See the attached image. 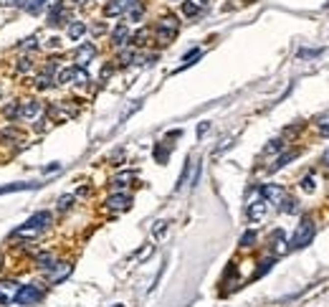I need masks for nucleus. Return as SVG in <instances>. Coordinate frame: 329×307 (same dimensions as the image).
I'll return each instance as SVG.
<instances>
[{"mask_svg":"<svg viewBox=\"0 0 329 307\" xmlns=\"http://www.w3.org/2000/svg\"><path fill=\"white\" fill-rule=\"evenodd\" d=\"M134 5H140V0H112L107 5V16H122V13H129Z\"/></svg>","mask_w":329,"mask_h":307,"instance_id":"423d86ee","label":"nucleus"},{"mask_svg":"<svg viewBox=\"0 0 329 307\" xmlns=\"http://www.w3.org/2000/svg\"><path fill=\"white\" fill-rule=\"evenodd\" d=\"M208 129H211V122H200V125H198V137H203Z\"/></svg>","mask_w":329,"mask_h":307,"instance_id":"72a5a7b5","label":"nucleus"},{"mask_svg":"<svg viewBox=\"0 0 329 307\" xmlns=\"http://www.w3.org/2000/svg\"><path fill=\"white\" fill-rule=\"evenodd\" d=\"M271 244H274V249L279 252V254H283V252H289V241L286 239H283V231H274L271 233Z\"/></svg>","mask_w":329,"mask_h":307,"instance_id":"dca6fc26","label":"nucleus"},{"mask_svg":"<svg viewBox=\"0 0 329 307\" xmlns=\"http://www.w3.org/2000/svg\"><path fill=\"white\" fill-rule=\"evenodd\" d=\"M314 233H317V224H314L309 216H304L302 224L296 226L291 241H289V249H304V246H309L311 239H314Z\"/></svg>","mask_w":329,"mask_h":307,"instance_id":"f03ea898","label":"nucleus"},{"mask_svg":"<svg viewBox=\"0 0 329 307\" xmlns=\"http://www.w3.org/2000/svg\"><path fill=\"white\" fill-rule=\"evenodd\" d=\"M322 163H324V165H329V150H327V153L322 155Z\"/></svg>","mask_w":329,"mask_h":307,"instance_id":"a19ab883","label":"nucleus"},{"mask_svg":"<svg viewBox=\"0 0 329 307\" xmlns=\"http://www.w3.org/2000/svg\"><path fill=\"white\" fill-rule=\"evenodd\" d=\"M279 208H281L283 213H299V203H296L294 198H281Z\"/></svg>","mask_w":329,"mask_h":307,"instance_id":"412c9836","label":"nucleus"},{"mask_svg":"<svg viewBox=\"0 0 329 307\" xmlns=\"http://www.w3.org/2000/svg\"><path fill=\"white\" fill-rule=\"evenodd\" d=\"M253 244H256V231L251 229V231H246L243 236H241V246H243V249H251Z\"/></svg>","mask_w":329,"mask_h":307,"instance_id":"4be33fe9","label":"nucleus"},{"mask_svg":"<svg viewBox=\"0 0 329 307\" xmlns=\"http://www.w3.org/2000/svg\"><path fill=\"white\" fill-rule=\"evenodd\" d=\"M324 8H329V0H327V3H324Z\"/></svg>","mask_w":329,"mask_h":307,"instance_id":"37998d69","label":"nucleus"},{"mask_svg":"<svg viewBox=\"0 0 329 307\" xmlns=\"http://www.w3.org/2000/svg\"><path fill=\"white\" fill-rule=\"evenodd\" d=\"M21 46H23V49H33V46H36V36H31V38H25V41L21 43Z\"/></svg>","mask_w":329,"mask_h":307,"instance_id":"e433bc0d","label":"nucleus"},{"mask_svg":"<svg viewBox=\"0 0 329 307\" xmlns=\"http://www.w3.org/2000/svg\"><path fill=\"white\" fill-rule=\"evenodd\" d=\"M96 56V49H94V43H84V46H79V51H76V66H86L92 58Z\"/></svg>","mask_w":329,"mask_h":307,"instance_id":"9d476101","label":"nucleus"},{"mask_svg":"<svg viewBox=\"0 0 329 307\" xmlns=\"http://www.w3.org/2000/svg\"><path fill=\"white\" fill-rule=\"evenodd\" d=\"M322 49H304V51H299V58H311V56H319Z\"/></svg>","mask_w":329,"mask_h":307,"instance_id":"c756f323","label":"nucleus"},{"mask_svg":"<svg viewBox=\"0 0 329 307\" xmlns=\"http://www.w3.org/2000/svg\"><path fill=\"white\" fill-rule=\"evenodd\" d=\"M192 3H195V5H200V8H205V5H208V0H192Z\"/></svg>","mask_w":329,"mask_h":307,"instance_id":"79ce46f5","label":"nucleus"},{"mask_svg":"<svg viewBox=\"0 0 329 307\" xmlns=\"http://www.w3.org/2000/svg\"><path fill=\"white\" fill-rule=\"evenodd\" d=\"M36 264H38L41 269H53L56 259H53V254H51V252H43V254H38V256H36Z\"/></svg>","mask_w":329,"mask_h":307,"instance_id":"a211bd4d","label":"nucleus"},{"mask_svg":"<svg viewBox=\"0 0 329 307\" xmlns=\"http://www.w3.org/2000/svg\"><path fill=\"white\" fill-rule=\"evenodd\" d=\"M266 208H268V201L266 198H256V201H251L248 203V218L251 221H261V218L266 216Z\"/></svg>","mask_w":329,"mask_h":307,"instance_id":"6e6552de","label":"nucleus"},{"mask_svg":"<svg viewBox=\"0 0 329 307\" xmlns=\"http://www.w3.org/2000/svg\"><path fill=\"white\" fill-rule=\"evenodd\" d=\"M71 206H73V196H69V193H66V196L58 198V211H61V213H64V211H69Z\"/></svg>","mask_w":329,"mask_h":307,"instance_id":"a878e982","label":"nucleus"},{"mask_svg":"<svg viewBox=\"0 0 329 307\" xmlns=\"http://www.w3.org/2000/svg\"><path fill=\"white\" fill-rule=\"evenodd\" d=\"M64 3H53V8L48 10V23L51 26H61L64 23Z\"/></svg>","mask_w":329,"mask_h":307,"instance_id":"ddd939ff","label":"nucleus"},{"mask_svg":"<svg viewBox=\"0 0 329 307\" xmlns=\"http://www.w3.org/2000/svg\"><path fill=\"white\" fill-rule=\"evenodd\" d=\"M33 64L31 61H28V58H21V64H18V71H28V69H31Z\"/></svg>","mask_w":329,"mask_h":307,"instance_id":"c9c22d12","label":"nucleus"},{"mask_svg":"<svg viewBox=\"0 0 329 307\" xmlns=\"http://www.w3.org/2000/svg\"><path fill=\"white\" fill-rule=\"evenodd\" d=\"M296 155H299L296 150H289V153H283V155H279V157H276V163H274L271 168H268V173H276V170H281V168H283V165H286V163H289V160H294Z\"/></svg>","mask_w":329,"mask_h":307,"instance_id":"2eb2a0df","label":"nucleus"},{"mask_svg":"<svg viewBox=\"0 0 329 307\" xmlns=\"http://www.w3.org/2000/svg\"><path fill=\"white\" fill-rule=\"evenodd\" d=\"M127 38H129L127 26H117V28H114V33H112V43H114L117 49H122L124 43H127Z\"/></svg>","mask_w":329,"mask_h":307,"instance_id":"4468645a","label":"nucleus"},{"mask_svg":"<svg viewBox=\"0 0 329 307\" xmlns=\"http://www.w3.org/2000/svg\"><path fill=\"white\" fill-rule=\"evenodd\" d=\"M152 249H155V246H152V244H149V246H147V249H144V252L140 254V261H142V259H147L149 254H152Z\"/></svg>","mask_w":329,"mask_h":307,"instance_id":"ea45409f","label":"nucleus"},{"mask_svg":"<svg viewBox=\"0 0 329 307\" xmlns=\"http://www.w3.org/2000/svg\"><path fill=\"white\" fill-rule=\"evenodd\" d=\"M129 206H132V196H127V193H112L107 198V208L109 211H127Z\"/></svg>","mask_w":329,"mask_h":307,"instance_id":"0eeeda50","label":"nucleus"},{"mask_svg":"<svg viewBox=\"0 0 329 307\" xmlns=\"http://www.w3.org/2000/svg\"><path fill=\"white\" fill-rule=\"evenodd\" d=\"M46 3H48V0H31V3H28L25 8L31 10V13H38V10H41L43 5H46Z\"/></svg>","mask_w":329,"mask_h":307,"instance_id":"bb28decb","label":"nucleus"},{"mask_svg":"<svg viewBox=\"0 0 329 307\" xmlns=\"http://www.w3.org/2000/svg\"><path fill=\"white\" fill-rule=\"evenodd\" d=\"M200 56H203V51H200V49H192V51H188V53H185V58H183V64H180V69H177V71H183V69H188L190 64H195Z\"/></svg>","mask_w":329,"mask_h":307,"instance_id":"6ab92c4d","label":"nucleus"},{"mask_svg":"<svg viewBox=\"0 0 329 307\" xmlns=\"http://www.w3.org/2000/svg\"><path fill=\"white\" fill-rule=\"evenodd\" d=\"M51 224V211H38V213H33L31 218H28V221L23 224V226H18L16 231L10 233V236H36L38 231H43Z\"/></svg>","mask_w":329,"mask_h":307,"instance_id":"f257e3e1","label":"nucleus"},{"mask_svg":"<svg viewBox=\"0 0 329 307\" xmlns=\"http://www.w3.org/2000/svg\"><path fill=\"white\" fill-rule=\"evenodd\" d=\"M164 231H167V221H160V224L155 226V236H162Z\"/></svg>","mask_w":329,"mask_h":307,"instance_id":"473e14b6","label":"nucleus"},{"mask_svg":"<svg viewBox=\"0 0 329 307\" xmlns=\"http://www.w3.org/2000/svg\"><path fill=\"white\" fill-rule=\"evenodd\" d=\"M319 132L329 137V120H322V122H319Z\"/></svg>","mask_w":329,"mask_h":307,"instance_id":"f704fd0d","label":"nucleus"},{"mask_svg":"<svg viewBox=\"0 0 329 307\" xmlns=\"http://www.w3.org/2000/svg\"><path fill=\"white\" fill-rule=\"evenodd\" d=\"M58 168H61V165H58V163H51V165H46V168H43V173H56Z\"/></svg>","mask_w":329,"mask_h":307,"instance_id":"58836bf2","label":"nucleus"},{"mask_svg":"<svg viewBox=\"0 0 329 307\" xmlns=\"http://www.w3.org/2000/svg\"><path fill=\"white\" fill-rule=\"evenodd\" d=\"M71 269H73V264H71V261H58V264H53V269H48L51 274V282L56 284V282H64L66 280V277L71 274Z\"/></svg>","mask_w":329,"mask_h":307,"instance_id":"1a4fd4ad","label":"nucleus"},{"mask_svg":"<svg viewBox=\"0 0 329 307\" xmlns=\"http://www.w3.org/2000/svg\"><path fill=\"white\" fill-rule=\"evenodd\" d=\"M261 198H266L268 203H276V206H279L281 198H283V191H281L279 185H271V183H268V185H261Z\"/></svg>","mask_w":329,"mask_h":307,"instance_id":"9b49d317","label":"nucleus"},{"mask_svg":"<svg viewBox=\"0 0 329 307\" xmlns=\"http://www.w3.org/2000/svg\"><path fill=\"white\" fill-rule=\"evenodd\" d=\"M84 33H86V26H84L81 21H73V23L69 26V38H71V41H79Z\"/></svg>","mask_w":329,"mask_h":307,"instance_id":"f3484780","label":"nucleus"},{"mask_svg":"<svg viewBox=\"0 0 329 307\" xmlns=\"http://www.w3.org/2000/svg\"><path fill=\"white\" fill-rule=\"evenodd\" d=\"M177 28H180V21H177L175 16L160 18V23H157V38H160V43H170L175 38V33H177Z\"/></svg>","mask_w":329,"mask_h":307,"instance_id":"20e7f679","label":"nucleus"},{"mask_svg":"<svg viewBox=\"0 0 329 307\" xmlns=\"http://www.w3.org/2000/svg\"><path fill=\"white\" fill-rule=\"evenodd\" d=\"M302 188H304V193H314V188H317V185H314V178H311V175H306V178L302 180Z\"/></svg>","mask_w":329,"mask_h":307,"instance_id":"cd10ccee","label":"nucleus"},{"mask_svg":"<svg viewBox=\"0 0 329 307\" xmlns=\"http://www.w3.org/2000/svg\"><path fill=\"white\" fill-rule=\"evenodd\" d=\"M119 58H122V64L127 66V64H132V58H134V51H122V53H119Z\"/></svg>","mask_w":329,"mask_h":307,"instance_id":"2f4dec72","label":"nucleus"},{"mask_svg":"<svg viewBox=\"0 0 329 307\" xmlns=\"http://www.w3.org/2000/svg\"><path fill=\"white\" fill-rule=\"evenodd\" d=\"M198 180H200V163L195 165V175H192V180H190V183H192V185H198Z\"/></svg>","mask_w":329,"mask_h":307,"instance_id":"4c0bfd02","label":"nucleus"},{"mask_svg":"<svg viewBox=\"0 0 329 307\" xmlns=\"http://www.w3.org/2000/svg\"><path fill=\"white\" fill-rule=\"evenodd\" d=\"M183 13H185V16H198L200 5H195L192 0H185V3H183Z\"/></svg>","mask_w":329,"mask_h":307,"instance_id":"393cba45","label":"nucleus"},{"mask_svg":"<svg viewBox=\"0 0 329 307\" xmlns=\"http://www.w3.org/2000/svg\"><path fill=\"white\" fill-rule=\"evenodd\" d=\"M127 180H132V173H122L119 178H114V185H117V188H124Z\"/></svg>","mask_w":329,"mask_h":307,"instance_id":"c85d7f7f","label":"nucleus"},{"mask_svg":"<svg viewBox=\"0 0 329 307\" xmlns=\"http://www.w3.org/2000/svg\"><path fill=\"white\" fill-rule=\"evenodd\" d=\"M274 264H276V259H274V256H266V259L261 261V264H258V269L253 272V280H258V277H263V274H266L268 269H271Z\"/></svg>","mask_w":329,"mask_h":307,"instance_id":"aec40b11","label":"nucleus"},{"mask_svg":"<svg viewBox=\"0 0 329 307\" xmlns=\"http://www.w3.org/2000/svg\"><path fill=\"white\" fill-rule=\"evenodd\" d=\"M190 165H192V160L188 157V163H185V168H183V175L177 178V185H175V191H180V188L188 183V173H190Z\"/></svg>","mask_w":329,"mask_h":307,"instance_id":"b1692460","label":"nucleus"},{"mask_svg":"<svg viewBox=\"0 0 329 307\" xmlns=\"http://www.w3.org/2000/svg\"><path fill=\"white\" fill-rule=\"evenodd\" d=\"M283 148V140H271V145L266 148V153H276V150H281Z\"/></svg>","mask_w":329,"mask_h":307,"instance_id":"7c9ffc66","label":"nucleus"},{"mask_svg":"<svg viewBox=\"0 0 329 307\" xmlns=\"http://www.w3.org/2000/svg\"><path fill=\"white\" fill-rule=\"evenodd\" d=\"M41 300H43V289L38 284H23V287H18L16 295H13V302L21 305V307H31Z\"/></svg>","mask_w":329,"mask_h":307,"instance_id":"7ed1b4c3","label":"nucleus"},{"mask_svg":"<svg viewBox=\"0 0 329 307\" xmlns=\"http://www.w3.org/2000/svg\"><path fill=\"white\" fill-rule=\"evenodd\" d=\"M38 183H8V185H0V196H5V193H18V191H28V188H36Z\"/></svg>","mask_w":329,"mask_h":307,"instance_id":"f8f14e48","label":"nucleus"},{"mask_svg":"<svg viewBox=\"0 0 329 307\" xmlns=\"http://www.w3.org/2000/svg\"><path fill=\"white\" fill-rule=\"evenodd\" d=\"M0 292L8 295V297H13L18 292V282H0Z\"/></svg>","mask_w":329,"mask_h":307,"instance_id":"5701e85b","label":"nucleus"},{"mask_svg":"<svg viewBox=\"0 0 329 307\" xmlns=\"http://www.w3.org/2000/svg\"><path fill=\"white\" fill-rule=\"evenodd\" d=\"M38 114H41V102L38 99H28V102H21L18 104V120H23V122H33Z\"/></svg>","mask_w":329,"mask_h":307,"instance_id":"39448f33","label":"nucleus"},{"mask_svg":"<svg viewBox=\"0 0 329 307\" xmlns=\"http://www.w3.org/2000/svg\"><path fill=\"white\" fill-rule=\"evenodd\" d=\"M114 307H124V305H114Z\"/></svg>","mask_w":329,"mask_h":307,"instance_id":"c03bdc74","label":"nucleus"}]
</instances>
